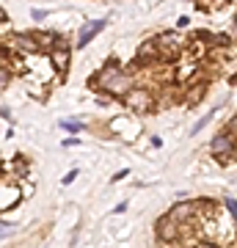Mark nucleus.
I'll return each instance as SVG.
<instances>
[{
  "mask_svg": "<svg viewBox=\"0 0 237 248\" xmlns=\"http://www.w3.org/2000/svg\"><path fill=\"white\" fill-rule=\"evenodd\" d=\"M91 83H94V89L105 91V94H111V97H119V99H124L132 89H135V86H132V78L127 75V72H122V66H119L116 61H108Z\"/></svg>",
  "mask_w": 237,
  "mask_h": 248,
  "instance_id": "nucleus-1",
  "label": "nucleus"
},
{
  "mask_svg": "<svg viewBox=\"0 0 237 248\" xmlns=\"http://www.w3.org/2000/svg\"><path fill=\"white\" fill-rule=\"evenodd\" d=\"M122 102H124V108H127V110H135V113H143V110H152V108H155L152 94L146 89H138V86H135V89H132L130 94L122 99Z\"/></svg>",
  "mask_w": 237,
  "mask_h": 248,
  "instance_id": "nucleus-2",
  "label": "nucleus"
},
{
  "mask_svg": "<svg viewBox=\"0 0 237 248\" xmlns=\"http://www.w3.org/2000/svg\"><path fill=\"white\" fill-rule=\"evenodd\" d=\"M158 240H163V243H176L179 240V223L171 218V215H163V218H158Z\"/></svg>",
  "mask_w": 237,
  "mask_h": 248,
  "instance_id": "nucleus-3",
  "label": "nucleus"
},
{
  "mask_svg": "<svg viewBox=\"0 0 237 248\" xmlns=\"http://www.w3.org/2000/svg\"><path fill=\"white\" fill-rule=\"evenodd\" d=\"M50 61H53V66L58 72H66L69 69V61H72V47L66 45V42H58V45L50 50Z\"/></svg>",
  "mask_w": 237,
  "mask_h": 248,
  "instance_id": "nucleus-4",
  "label": "nucleus"
},
{
  "mask_svg": "<svg viewBox=\"0 0 237 248\" xmlns=\"http://www.w3.org/2000/svg\"><path fill=\"white\" fill-rule=\"evenodd\" d=\"M105 25H108V19H91V22H86V25L80 28V33H78V50L80 47H86Z\"/></svg>",
  "mask_w": 237,
  "mask_h": 248,
  "instance_id": "nucleus-5",
  "label": "nucleus"
},
{
  "mask_svg": "<svg viewBox=\"0 0 237 248\" xmlns=\"http://www.w3.org/2000/svg\"><path fill=\"white\" fill-rule=\"evenodd\" d=\"M232 149H235V138L229 133H221L210 141V155H215V157H226Z\"/></svg>",
  "mask_w": 237,
  "mask_h": 248,
  "instance_id": "nucleus-6",
  "label": "nucleus"
},
{
  "mask_svg": "<svg viewBox=\"0 0 237 248\" xmlns=\"http://www.w3.org/2000/svg\"><path fill=\"white\" fill-rule=\"evenodd\" d=\"M158 47H160V55L174 58V55L182 50V42H179V36H176V33H163L158 39Z\"/></svg>",
  "mask_w": 237,
  "mask_h": 248,
  "instance_id": "nucleus-7",
  "label": "nucleus"
},
{
  "mask_svg": "<svg viewBox=\"0 0 237 248\" xmlns=\"http://www.w3.org/2000/svg\"><path fill=\"white\" fill-rule=\"evenodd\" d=\"M193 213H196V204H190V202H176L174 207L168 210V215H171L176 223L190 221V218H193Z\"/></svg>",
  "mask_w": 237,
  "mask_h": 248,
  "instance_id": "nucleus-8",
  "label": "nucleus"
},
{
  "mask_svg": "<svg viewBox=\"0 0 237 248\" xmlns=\"http://www.w3.org/2000/svg\"><path fill=\"white\" fill-rule=\"evenodd\" d=\"M11 47H17V50H25V53H39L42 47H39V42L33 39V33L28 36V33H17V36H11L9 39Z\"/></svg>",
  "mask_w": 237,
  "mask_h": 248,
  "instance_id": "nucleus-9",
  "label": "nucleus"
},
{
  "mask_svg": "<svg viewBox=\"0 0 237 248\" xmlns=\"http://www.w3.org/2000/svg\"><path fill=\"white\" fill-rule=\"evenodd\" d=\"M58 127H61V130H66V133H72V135H78L80 130H86V122H80V119H61V122H58Z\"/></svg>",
  "mask_w": 237,
  "mask_h": 248,
  "instance_id": "nucleus-10",
  "label": "nucleus"
},
{
  "mask_svg": "<svg viewBox=\"0 0 237 248\" xmlns=\"http://www.w3.org/2000/svg\"><path fill=\"white\" fill-rule=\"evenodd\" d=\"M33 39L39 42V47H50V50L58 45V42H55V36H53V33H47V31H36Z\"/></svg>",
  "mask_w": 237,
  "mask_h": 248,
  "instance_id": "nucleus-11",
  "label": "nucleus"
},
{
  "mask_svg": "<svg viewBox=\"0 0 237 248\" xmlns=\"http://www.w3.org/2000/svg\"><path fill=\"white\" fill-rule=\"evenodd\" d=\"M160 53V47H158V42H146V45L138 50V55H141V61H149V58H155V55Z\"/></svg>",
  "mask_w": 237,
  "mask_h": 248,
  "instance_id": "nucleus-12",
  "label": "nucleus"
},
{
  "mask_svg": "<svg viewBox=\"0 0 237 248\" xmlns=\"http://www.w3.org/2000/svg\"><path fill=\"white\" fill-rule=\"evenodd\" d=\"M212 116H215V108H210V113H204L202 119H199V122H196L193 127H190V130H188V133H190V135H199V133L204 130V127L210 124V119H212Z\"/></svg>",
  "mask_w": 237,
  "mask_h": 248,
  "instance_id": "nucleus-13",
  "label": "nucleus"
},
{
  "mask_svg": "<svg viewBox=\"0 0 237 248\" xmlns=\"http://www.w3.org/2000/svg\"><path fill=\"white\" fill-rule=\"evenodd\" d=\"M202 94H204V86H196V89H193V94L188 97V108L193 105V102H199V99H202Z\"/></svg>",
  "mask_w": 237,
  "mask_h": 248,
  "instance_id": "nucleus-14",
  "label": "nucleus"
},
{
  "mask_svg": "<svg viewBox=\"0 0 237 248\" xmlns=\"http://www.w3.org/2000/svg\"><path fill=\"white\" fill-rule=\"evenodd\" d=\"M223 204H226V210H229V213H232V218H235V223H237V202H235V199H232V196H229V199H226V202H223Z\"/></svg>",
  "mask_w": 237,
  "mask_h": 248,
  "instance_id": "nucleus-15",
  "label": "nucleus"
},
{
  "mask_svg": "<svg viewBox=\"0 0 237 248\" xmlns=\"http://www.w3.org/2000/svg\"><path fill=\"white\" fill-rule=\"evenodd\" d=\"M78 174H80V171H78V169H72V171H69V174H66V177H63V179H61V182H63V185H72V182H75V179H78Z\"/></svg>",
  "mask_w": 237,
  "mask_h": 248,
  "instance_id": "nucleus-16",
  "label": "nucleus"
},
{
  "mask_svg": "<svg viewBox=\"0 0 237 248\" xmlns=\"http://www.w3.org/2000/svg\"><path fill=\"white\" fill-rule=\"evenodd\" d=\"M226 133L232 135V133H237V116H232L229 119V124H226Z\"/></svg>",
  "mask_w": 237,
  "mask_h": 248,
  "instance_id": "nucleus-17",
  "label": "nucleus"
},
{
  "mask_svg": "<svg viewBox=\"0 0 237 248\" xmlns=\"http://www.w3.org/2000/svg\"><path fill=\"white\" fill-rule=\"evenodd\" d=\"M127 174H130V169H122V171H119V174H113V182H119V179H124V177H127Z\"/></svg>",
  "mask_w": 237,
  "mask_h": 248,
  "instance_id": "nucleus-18",
  "label": "nucleus"
},
{
  "mask_svg": "<svg viewBox=\"0 0 237 248\" xmlns=\"http://www.w3.org/2000/svg\"><path fill=\"white\" fill-rule=\"evenodd\" d=\"M232 33H237V14H235V25H232Z\"/></svg>",
  "mask_w": 237,
  "mask_h": 248,
  "instance_id": "nucleus-19",
  "label": "nucleus"
}]
</instances>
